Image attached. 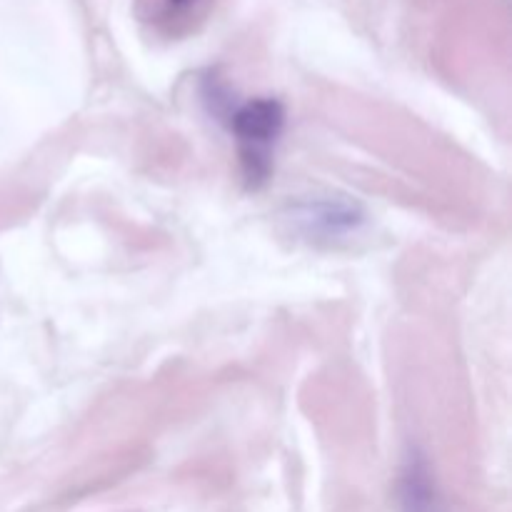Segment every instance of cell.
Listing matches in <instances>:
<instances>
[{
  "instance_id": "cell-1",
  "label": "cell",
  "mask_w": 512,
  "mask_h": 512,
  "mask_svg": "<svg viewBox=\"0 0 512 512\" xmlns=\"http://www.w3.org/2000/svg\"><path fill=\"white\" fill-rule=\"evenodd\" d=\"M285 125V110L278 100L258 98L240 105L233 115L243 175L253 188L263 185L273 170V148Z\"/></svg>"
},
{
  "instance_id": "cell-2",
  "label": "cell",
  "mask_w": 512,
  "mask_h": 512,
  "mask_svg": "<svg viewBox=\"0 0 512 512\" xmlns=\"http://www.w3.org/2000/svg\"><path fill=\"white\" fill-rule=\"evenodd\" d=\"M400 512H448L420 455L410 458L400 475Z\"/></svg>"
},
{
  "instance_id": "cell-3",
  "label": "cell",
  "mask_w": 512,
  "mask_h": 512,
  "mask_svg": "<svg viewBox=\"0 0 512 512\" xmlns=\"http://www.w3.org/2000/svg\"><path fill=\"white\" fill-rule=\"evenodd\" d=\"M298 220L305 225L308 235H325V238H335V235L350 233L363 223V215L355 205L350 203H333V200H323V203L305 205L298 213Z\"/></svg>"
},
{
  "instance_id": "cell-4",
  "label": "cell",
  "mask_w": 512,
  "mask_h": 512,
  "mask_svg": "<svg viewBox=\"0 0 512 512\" xmlns=\"http://www.w3.org/2000/svg\"><path fill=\"white\" fill-rule=\"evenodd\" d=\"M205 0H138L140 18L158 28H170L188 20Z\"/></svg>"
}]
</instances>
